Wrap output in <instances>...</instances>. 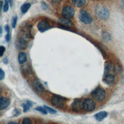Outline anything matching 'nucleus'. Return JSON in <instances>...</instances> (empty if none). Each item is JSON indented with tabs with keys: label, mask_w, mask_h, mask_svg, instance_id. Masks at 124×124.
Masks as SVG:
<instances>
[{
	"label": "nucleus",
	"mask_w": 124,
	"mask_h": 124,
	"mask_svg": "<svg viewBox=\"0 0 124 124\" xmlns=\"http://www.w3.org/2000/svg\"><path fill=\"white\" fill-rule=\"evenodd\" d=\"M35 109L38 111L40 112L41 113L44 114H46L47 113V111L46 109L45 108V107H42L41 106H38L35 108Z\"/></svg>",
	"instance_id": "obj_20"
},
{
	"label": "nucleus",
	"mask_w": 124,
	"mask_h": 124,
	"mask_svg": "<svg viewBox=\"0 0 124 124\" xmlns=\"http://www.w3.org/2000/svg\"><path fill=\"white\" fill-rule=\"evenodd\" d=\"M58 23L60 25L65 28H71L73 26V23L71 20L64 17L60 18L58 20Z\"/></svg>",
	"instance_id": "obj_10"
},
{
	"label": "nucleus",
	"mask_w": 124,
	"mask_h": 124,
	"mask_svg": "<svg viewBox=\"0 0 124 124\" xmlns=\"http://www.w3.org/2000/svg\"><path fill=\"white\" fill-rule=\"evenodd\" d=\"M37 27L40 32H43L48 30L50 28V25L47 21L43 20L38 23Z\"/></svg>",
	"instance_id": "obj_9"
},
{
	"label": "nucleus",
	"mask_w": 124,
	"mask_h": 124,
	"mask_svg": "<svg viewBox=\"0 0 124 124\" xmlns=\"http://www.w3.org/2000/svg\"><path fill=\"white\" fill-rule=\"evenodd\" d=\"M95 104L91 98H87L83 100V109L87 111H92L94 109Z\"/></svg>",
	"instance_id": "obj_5"
},
{
	"label": "nucleus",
	"mask_w": 124,
	"mask_h": 124,
	"mask_svg": "<svg viewBox=\"0 0 124 124\" xmlns=\"http://www.w3.org/2000/svg\"><path fill=\"white\" fill-rule=\"evenodd\" d=\"M116 73V70L114 65L110 62L106 63L105 66L104 75H114Z\"/></svg>",
	"instance_id": "obj_8"
},
{
	"label": "nucleus",
	"mask_w": 124,
	"mask_h": 124,
	"mask_svg": "<svg viewBox=\"0 0 124 124\" xmlns=\"http://www.w3.org/2000/svg\"><path fill=\"white\" fill-rule=\"evenodd\" d=\"M9 1L7 0H4V3L3 7V10L4 12H7L9 10Z\"/></svg>",
	"instance_id": "obj_21"
},
{
	"label": "nucleus",
	"mask_w": 124,
	"mask_h": 124,
	"mask_svg": "<svg viewBox=\"0 0 124 124\" xmlns=\"http://www.w3.org/2000/svg\"><path fill=\"white\" fill-rule=\"evenodd\" d=\"M5 31H6V32H7V33H9V32H10V28H9V26L8 25H6L5 26Z\"/></svg>",
	"instance_id": "obj_32"
},
{
	"label": "nucleus",
	"mask_w": 124,
	"mask_h": 124,
	"mask_svg": "<svg viewBox=\"0 0 124 124\" xmlns=\"http://www.w3.org/2000/svg\"><path fill=\"white\" fill-rule=\"evenodd\" d=\"M31 7V4L30 3H24L20 7L21 11L23 14H25L28 12Z\"/></svg>",
	"instance_id": "obj_18"
},
{
	"label": "nucleus",
	"mask_w": 124,
	"mask_h": 124,
	"mask_svg": "<svg viewBox=\"0 0 124 124\" xmlns=\"http://www.w3.org/2000/svg\"><path fill=\"white\" fill-rule=\"evenodd\" d=\"M108 115V113L105 111H101L94 115V117L95 119L98 121H102L104 118H105Z\"/></svg>",
	"instance_id": "obj_14"
},
{
	"label": "nucleus",
	"mask_w": 124,
	"mask_h": 124,
	"mask_svg": "<svg viewBox=\"0 0 124 124\" xmlns=\"http://www.w3.org/2000/svg\"><path fill=\"white\" fill-rule=\"evenodd\" d=\"M0 80H2L4 79V77H5V73L2 70L1 68H0Z\"/></svg>",
	"instance_id": "obj_27"
},
{
	"label": "nucleus",
	"mask_w": 124,
	"mask_h": 124,
	"mask_svg": "<svg viewBox=\"0 0 124 124\" xmlns=\"http://www.w3.org/2000/svg\"><path fill=\"white\" fill-rule=\"evenodd\" d=\"M9 124H13V123H15V124H16V122H9V123H8Z\"/></svg>",
	"instance_id": "obj_36"
},
{
	"label": "nucleus",
	"mask_w": 124,
	"mask_h": 124,
	"mask_svg": "<svg viewBox=\"0 0 124 124\" xmlns=\"http://www.w3.org/2000/svg\"><path fill=\"white\" fill-rule=\"evenodd\" d=\"M73 4L77 7H81L86 3V0H72Z\"/></svg>",
	"instance_id": "obj_17"
},
{
	"label": "nucleus",
	"mask_w": 124,
	"mask_h": 124,
	"mask_svg": "<svg viewBox=\"0 0 124 124\" xmlns=\"http://www.w3.org/2000/svg\"><path fill=\"white\" fill-rule=\"evenodd\" d=\"M51 102L52 104L58 108H62L65 105V99L59 95H54L51 98Z\"/></svg>",
	"instance_id": "obj_3"
},
{
	"label": "nucleus",
	"mask_w": 124,
	"mask_h": 124,
	"mask_svg": "<svg viewBox=\"0 0 124 124\" xmlns=\"http://www.w3.org/2000/svg\"><path fill=\"white\" fill-rule=\"evenodd\" d=\"M102 35H103V37L104 38V39H105L106 40H110V35L108 33H107L106 32H104L103 33Z\"/></svg>",
	"instance_id": "obj_25"
},
{
	"label": "nucleus",
	"mask_w": 124,
	"mask_h": 124,
	"mask_svg": "<svg viewBox=\"0 0 124 124\" xmlns=\"http://www.w3.org/2000/svg\"><path fill=\"white\" fill-rule=\"evenodd\" d=\"M44 107L46 109L47 112H48L50 114H55L57 112V111L55 109H53L51 108H50V107H49L48 106H44Z\"/></svg>",
	"instance_id": "obj_22"
},
{
	"label": "nucleus",
	"mask_w": 124,
	"mask_h": 124,
	"mask_svg": "<svg viewBox=\"0 0 124 124\" xmlns=\"http://www.w3.org/2000/svg\"><path fill=\"white\" fill-rule=\"evenodd\" d=\"M17 46L22 49H25L27 46V43L26 41L23 38H19L17 43Z\"/></svg>",
	"instance_id": "obj_15"
},
{
	"label": "nucleus",
	"mask_w": 124,
	"mask_h": 124,
	"mask_svg": "<svg viewBox=\"0 0 124 124\" xmlns=\"http://www.w3.org/2000/svg\"><path fill=\"white\" fill-rule=\"evenodd\" d=\"M62 0H50V1L54 4H58L62 2Z\"/></svg>",
	"instance_id": "obj_28"
},
{
	"label": "nucleus",
	"mask_w": 124,
	"mask_h": 124,
	"mask_svg": "<svg viewBox=\"0 0 124 124\" xmlns=\"http://www.w3.org/2000/svg\"><path fill=\"white\" fill-rule=\"evenodd\" d=\"M18 61L20 64H23L27 61L26 54L23 52H20L18 56Z\"/></svg>",
	"instance_id": "obj_16"
},
{
	"label": "nucleus",
	"mask_w": 124,
	"mask_h": 124,
	"mask_svg": "<svg viewBox=\"0 0 124 124\" xmlns=\"http://www.w3.org/2000/svg\"><path fill=\"white\" fill-rule=\"evenodd\" d=\"M121 0V2L123 4V5H124V0Z\"/></svg>",
	"instance_id": "obj_35"
},
{
	"label": "nucleus",
	"mask_w": 124,
	"mask_h": 124,
	"mask_svg": "<svg viewBox=\"0 0 124 124\" xmlns=\"http://www.w3.org/2000/svg\"><path fill=\"white\" fill-rule=\"evenodd\" d=\"M115 75H104L103 80L108 85H112L114 82Z\"/></svg>",
	"instance_id": "obj_11"
},
{
	"label": "nucleus",
	"mask_w": 124,
	"mask_h": 124,
	"mask_svg": "<svg viewBox=\"0 0 124 124\" xmlns=\"http://www.w3.org/2000/svg\"><path fill=\"white\" fill-rule=\"evenodd\" d=\"M10 104V100L6 97H1L0 99V108L1 110L6 108Z\"/></svg>",
	"instance_id": "obj_12"
},
{
	"label": "nucleus",
	"mask_w": 124,
	"mask_h": 124,
	"mask_svg": "<svg viewBox=\"0 0 124 124\" xmlns=\"http://www.w3.org/2000/svg\"><path fill=\"white\" fill-rule=\"evenodd\" d=\"M72 109L75 112H78L83 109V100L81 99H76L71 104Z\"/></svg>",
	"instance_id": "obj_7"
},
{
	"label": "nucleus",
	"mask_w": 124,
	"mask_h": 124,
	"mask_svg": "<svg viewBox=\"0 0 124 124\" xmlns=\"http://www.w3.org/2000/svg\"><path fill=\"white\" fill-rule=\"evenodd\" d=\"M41 5H42V7L44 9L46 10V9H47L48 6H47V5L46 3L45 2H44V1H42V2H41Z\"/></svg>",
	"instance_id": "obj_30"
},
{
	"label": "nucleus",
	"mask_w": 124,
	"mask_h": 124,
	"mask_svg": "<svg viewBox=\"0 0 124 124\" xmlns=\"http://www.w3.org/2000/svg\"><path fill=\"white\" fill-rule=\"evenodd\" d=\"M3 62H4V63H5V64H7V63H8V59H7V58H4V59L3 60Z\"/></svg>",
	"instance_id": "obj_33"
},
{
	"label": "nucleus",
	"mask_w": 124,
	"mask_h": 124,
	"mask_svg": "<svg viewBox=\"0 0 124 124\" xmlns=\"http://www.w3.org/2000/svg\"><path fill=\"white\" fill-rule=\"evenodd\" d=\"M10 37L9 33H7L6 35L5 36V40L7 42H8L10 40Z\"/></svg>",
	"instance_id": "obj_31"
},
{
	"label": "nucleus",
	"mask_w": 124,
	"mask_h": 124,
	"mask_svg": "<svg viewBox=\"0 0 124 124\" xmlns=\"http://www.w3.org/2000/svg\"><path fill=\"white\" fill-rule=\"evenodd\" d=\"M20 110H19L17 108H15L13 111V116H17L19 115L20 114Z\"/></svg>",
	"instance_id": "obj_26"
},
{
	"label": "nucleus",
	"mask_w": 124,
	"mask_h": 124,
	"mask_svg": "<svg viewBox=\"0 0 124 124\" xmlns=\"http://www.w3.org/2000/svg\"><path fill=\"white\" fill-rule=\"evenodd\" d=\"M91 95L96 100L102 101L106 98V93L103 88L97 87L92 92Z\"/></svg>",
	"instance_id": "obj_2"
},
{
	"label": "nucleus",
	"mask_w": 124,
	"mask_h": 124,
	"mask_svg": "<svg viewBox=\"0 0 124 124\" xmlns=\"http://www.w3.org/2000/svg\"><path fill=\"white\" fill-rule=\"evenodd\" d=\"M5 47L2 46H0V50H1V53H0V57H2L5 51Z\"/></svg>",
	"instance_id": "obj_29"
},
{
	"label": "nucleus",
	"mask_w": 124,
	"mask_h": 124,
	"mask_svg": "<svg viewBox=\"0 0 124 124\" xmlns=\"http://www.w3.org/2000/svg\"><path fill=\"white\" fill-rule=\"evenodd\" d=\"M8 0L9 2V3H10V5H11V6H12V3H13V1H12V0Z\"/></svg>",
	"instance_id": "obj_34"
},
{
	"label": "nucleus",
	"mask_w": 124,
	"mask_h": 124,
	"mask_svg": "<svg viewBox=\"0 0 124 124\" xmlns=\"http://www.w3.org/2000/svg\"><path fill=\"white\" fill-rule=\"evenodd\" d=\"M32 86L33 89L38 93H41L44 90L42 84L38 80H34L32 83Z\"/></svg>",
	"instance_id": "obj_13"
},
{
	"label": "nucleus",
	"mask_w": 124,
	"mask_h": 124,
	"mask_svg": "<svg viewBox=\"0 0 124 124\" xmlns=\"http://www.w3.org/2000/svg\"><path fill=\"white\" fill-rule=\"evenodd\" d=\"M79 19L81 22L85 24H89L92 22V18L89 14L85 10H80L79 14Z\"/></svg>",
	"instance_id": "obj_4"
},
{
	"label": "nucleus",
	"mask_w": 124,
	"mask_h": 124,
	"mask_svg": "<svg viewBox=\"0 0 124 124\" xmlns=\"http://www.w3.org/2000/svg\"><path fill=\"white\" fill-rule=\"evenodd\" d=\"M32 104L30 101H27L25 103L22 104V107L23 108V112H26L28 110H29L30 108L32 107Z\"/></svg>",
	"instance_id": "obj_19"
},
{
	"label": "nucleus",
	"mask_w": 124,
	"mask_h": 124,
	"mask_svg": "<svg viewBox=\"0 0 124 124\" xmlns=\"http://www.w3.org/2000/svg\"><path fill=\"white\" fill-rule=\"evenodd\" d=\"M96 16L101 19L107 20L109 16V12L108 9L105 7L98 6L95 9Z\"/></svg>",
	"instance_id": "obj_1"
},
{
	"label": "nucleus",
	"mask_w": 124,
	"mask_h": 124,
	"mask_svg": "<svg viewBox=\"0 0 124 124\" xmlns=\"http://www.w3.org/2000/svg\"><path fill=\"white\" fill-rule=\"evenodd\" d=\"M75 10L72 7L65 6L63 8L62 12L63 17L67 18H71L75 15Z\"/></svg>",
	"instance_id": "obj_6"
},
{
	"label": "nucleus",
	"mask_w": 124,
	"mask_h": 124,
	"mask_svg": "<svg viewBox=\"0 0 124 124\" xmlns=\"http://www.w3.org/2000/svg\"><path fill=\"white\" fill-rule=\"evenodd\" d=\"M22 123L23 124H29L32 123V122H31V120L29 118L26 117V118H24L23 119Z\"/></svg>",
	"instance_id": "obj_23"
},
{
	"label": "nucleus",
	"mask_w": 124,
	"mask_h": 124,
	"mask_svg": "<svg viewBox=\"0 0 124 124\" xmlns=\"http://www.w3.org/2000/svg\"><path fill=\"white\" fill-rule=\"evenodd\" d=\"M17 16H15L13 18L12 20V26L13 28H15L16 26V24L17 22Z\"/></svg>",
	"instance_id": "obj_24"
}]
</instances>
